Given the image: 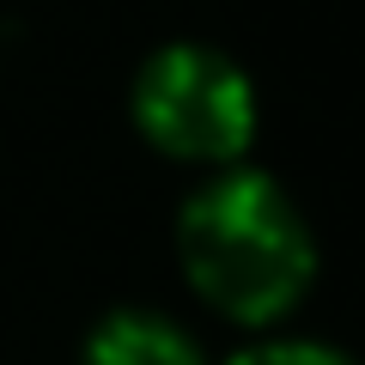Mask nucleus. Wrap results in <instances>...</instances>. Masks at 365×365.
<instances>
[{
    "instance_id": "7ed1b4c3",
    "label": "nucleus",
    "mask_w": 365,
    "mask_h": 365,
    "mask_svg": "<svg viewBox=\"0 0 365 365\" xmlns=\"http://www.w3.org/2000/svg\"><path fill=\"white\" fill-rule=\"evenodd\" d=\"M79 365H207V347L177 317L146 311V304H122V311L91 323Z\"/></svg>"
},
{
    "instance_id": "f03ea898",
    "label": "nucleus",
    "mask_w": 365,
    "mask_h": 365,
    "mask_svg": "<svg viewBox=\"0 0 365 365\" xmlns=\"http://www.w3.org/2000/svg\"><path fill=\"white\" fill-rule=\"evenodd\" d=\"M134 128L182 165H237L256 140V86L213 43H165L140 61L128 91Z\"/></svg>"
},
{
    "instance_id": "f257e3e1",
    "label": "nucleus",
    "mask_w": 365,
    "mask_h": 365,
    "mask_svg": "<svg viewBox=\"0 0 365 365\" xmlns=\"http://www.w3.org/2000/svg\"><path fill=\"white\" fill-rule=\"evenodd\" d=\"M177 262L201 304L244 329H268L304 304L317 237L299 201L250 165H225L177 213Z\"/></svg>"
},
{
    "instance_id": "20e7f679",
    "label": "nucleus",
    "mask_w": 365,
    "mask_h": 365,
    "mask_svg": "<svg viewBox=\"0 0 365 365\" xmlns=\"http://www.w3.org/2000/svg\"><path fill=\"white\" fill-rule=\"evenodd\" d=\"M225 365H359V359H347L335 341H317V335H268L237 347Z\"/></svg>"
}]
</instances>
